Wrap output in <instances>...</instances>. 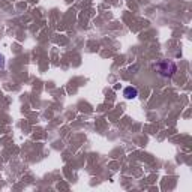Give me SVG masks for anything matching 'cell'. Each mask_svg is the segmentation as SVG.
I'll return each instance as SVG.
<instances>
[{"label":"cell","mask_w":192,"mask_h":192,"mask_svg":"<svg viewBox=\"0 0 192 192\" xmlns=\"http://www.w3.org/2000/svg\"><path fill=\"white\" fill-rule=\"evenodd\" d=\"M156 69L162 77H171L177 71V66L173 60H162L156 65Z\"/></svg>","instance_id":"1"},{"label":"cell","mask_w":192,"mask_h":192,"mask_svg":"<svg viewBox=\"0 0 192 192\" xmlns=\"http://www.w3.org/2000/svg\"><path fill=\"white\" fill-rule=\"evenodd\" d=\"M3 63H5V57L0 54V66H3Z\"/></svg>","instance_id":"3"},{"label":"cell","mask_w":192,"mask_h":192,"mask_svg":"<svg viewBox=\"0 0 192 192\" xmlns=\"http://www.w3.org/2000/svg\"><path fill=\"white\" fill-rule=\"evenodd\" d=\"M123 96H125L126 99H134L138 96V90L132 87V86H129V87H126L125 90H123Z\"/></svg>","instance_id":"2"}]
</instances>
